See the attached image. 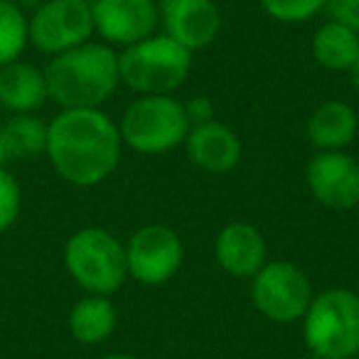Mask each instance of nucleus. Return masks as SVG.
<instances>
[{
    "mask_svg": "<svg viewBox=\"0 0 359 359\" xmlns=\"http://www.w3.org/2000/svg\"><path fill=\"white\" fill-rule=\"evenodd\" d=\"M359 128L357 111L344 101H325L310 114L308 138L318 150H344Z\"/></svg>",
    "mask_w": 359,
    "mask_h": 359,
    "instance_id": "obj_16",
    "label": "nucleus"
},
{
    "mask_svg": "<svg viewBox=\"0 0 359 359\" xmlns=\"http://www.w3.org/2000/svg\"><path fill=\"white\" fill-rule=\"evenodd\" d=\"M315 200L327 210H354L359 205V163L344 150H318L305 170Z\"/></svg>",
    "mask_w": 359,
    "mask_h": 359,
    "instance_id": "obj_10",
    "label": "nucleus"
},
{
    "mask_svg": "<svg viewBox=\"0 0 359 359\" xmlns=\"http://www.w3.org/2000/svg\"><path fill=\"white\" fill-rule=\"evenodd\" d=\"M313 295L310 278L288 261H266L251 278V300L271 323L290 325L303 320Z\"/></svg>",
    "mask_w": 359,
    "mask_h": 359,
    "instance_id": "obj_7",
    "label": "nucleus"
},
{
    "mask_svg": "<svg viewBox=\"0 0 359 359\" xmlns=\"http://www.w3.org/2000/svg\"><path fill=\"white\" fill-rule=\"evenodd\" d=\"M30 45L27 15L13 0H0V67L18 62Z\"/></svg>",
    "mask_w": 359,
    "mask_h": 359,
    "instance_id": "obj_20",
    "label": "nucleus"
},
{
    "mask_svg": "<svg viewBox=\"0 0 359 359\" xmlns=\"http://www.w3.org/2000/svg\"><path fill=\"white\" fill-rule=\"evenodd\" d=\"M65 266L89 295H114L128 278L126 244L99 226H84L67 239Z\"/></svg>",
    "mask_w": 359,
    "mask_h": 359,
    "instance_id": "obj_6",
    "label": "nucleus"
},
{
    "mask_svg": "<svg viewBox=\"0 0 359 359\" xmlns=\"http://www.w3.org/2000/svg\"><path fill=\"white\" fill-rule=\"evenodd\" d=\"M45 79L50 101L60 109H101L121 84L118 52L106 42L89 40L52 57Z\"/></svg>",
    "mask_w": 359,
    "mask_h": 359,
    "instance_id": "obj_2",
    "label": "nucleus"
},
{
    "mask_svg": "<svg viewBox=\"0 0 359 359\" xmlns=\"http://www.w3.org/2000/svg\"><path fill=\"white\" fill-rule=\"evenodd\" d=\"M121 150L118 123L101 109H62L50 121L45 155L67 185H101L118 168Z\"/></svg>",
    "mask_w": 359,
    "mask_h": 359,
    "instance_id": "obj_1",
    "label": "nucleus"
},
{
    "mask_svg": "<svg viewBox=\"0 0 359 359\" xmlns=\"http://www.w3.org/2000/svg\"><path fill=\"white\" fill-rule=\"evenodd\" d=\"M123 145L140 155H163L185 145L190 133V118L185 104L170 94L138 96L130 101L118 121Z\"/></svg>",
    "mask_w": 359,
    "mask_h": 359,
    "instance_id": "obj_5",
    "label": "nucleus"
},
{
    "mask_svg": "<svg viewBox=\"0 0 359 359\" xmlns=\"http://www.w3.org/2000/svg\"><path fill=\"white\" fill-rule=\"evenodd\" d=\"M69 332L81 344H101L114 334L118 325V313L109 295H89L76 300L69 310Z\"/></svg>",
    "mask_w": 359,
    "mask_h": 359,
    "instance_id": "obj_18",
    "label": "nucleus"
},
{
    "mask_svg": "<svg viewBox=\"0 0 359 359\" xmlns=\"http://www.w3.org/2000/svg\"><path fill=\"white\" fill-rule=\"evenodd\" d=\"M8 150H6V140H3V128H0V165H6L8 163Z\"/></svg>",
    "mask_w": 359,
    "mask_h": 359,
    "instance_id": "obj_25",
    "label": "nucleus"
},
{
    "mask_svg": "<svg viewBox=\"0 0 359 359\" xmlns=\"http://www.w3.org/2000/svg\"><path fill=\"white\" fill-rule=\"evenodd\" d=\"M104 359H138V357H133V354H123V352H114V354H106Z\"/></svg>",
    "mask_w": 359,
    "mask_h": 359,
    "instance_id": "obj_26",
    "label": "nucleus"
},
{
    "mask_svg": "<svg viewBox=\"0 0 359 359\" xmlns=\"http://www.w3.org/2000/svg\"><path fill=\"white\" fill-rule=\"evenodd\" d=\"M303 342L318 359L359 357V295L349 288L313 295L303 315Z\"/></svg>",
    "mask_w": 359,
    "mask_h": 359,
    "instance_id": "obj_3",
    "label": "nucleus"
},
{
    "mask_svg": "<svg viewBox=\"0 0 359 359\" xmlns=\"http://www.w3.org/2000/svg\"><path fill=\"white\" fill-rule=\"evenodd\" d=\"M325 11L330 13L332 20L344 22L359 32V0H327Z\"/></svg>",
    "mask_w": 359,
    "mask_h": 359,
    "instance_id": "obj_23",
    "label": "nucleus"
},
{
    "mask_svg": "<svg viewBox=\"0 0 359 359\" xmlns=\"http://www.w3.org/2000/svg\"><path fill=\"white\" fill-rule=\"evenodd\" d=\"M30 45L42 55H62L94 35L91 0H42L27 18Z\"/></svg>",
    "mask_w": 359,
    "mask_h": 359,
    "instance_id": "obj_8",
    "label": "nucleus"
},
{
    "mask_svg": "<svg viewBox=\"0 0 359 359\" xmlns=\"http://www.w3.org/2000/svg\"><path fill=\"white\" fill-rule=\"evenodd\" d=\"M215 259L224 273L234 278H254L269 261V246L254 224L231 222L217 234Z\"/></svg>",
    "mask_w": 359,
    "mask_h": 359,
    "instance_id": "obj_13",
    "label": "nucleus"
},
{
    "mask_svg": "<svg viewBox=\"0 0 359 359\" xmlns=\"http://www.w3.org/2000/svg\"><path fill=\"white\" fill-rule=\"evenodd\" d=\"M94 32L111 47H128L155 35L158 0H91Z\"/></svg>",
    "mask_w": 359,
    "mask_h": 359,
    "instance_id": "obj_11",
    "label": "nucleus"
},
{
    "mask_svg": "<svg viewBox=\"0 0 359 359\" xmlns=\"http://www.w3.org/2000/svg\"><path fill=\"white\" fill-rule=\"evenodd\" d=\"M22 212V190L20 182L15 180V175L0 165V234L8 231Z\"/></svg>",
    "mask_w": 359,
    "mask_h": 359,
    "instance_id": "obj_22",
    "label": "nucleus"
},
{
    "mask_svg": "<svg viewBox=\"0 0 359 359\" xmlns=\"http://www.w3.org/2000/svg\"><path fill=\"white\" fill-rule=\"evenodd\" d=\"M349 359H359V357H349Z\"/></svg>",
    "mask_w": 359,
    "mask_h": 359,
    "instance_id": "obj_28",
    "label": "nucleus"
},
{
    "mask_svg": "<svg viewBox=\"0 0 359 359\" xmlns=\"http://www.w3.org/2000/svg\"><path fill=\"white\" fill-rule=\"evenodd\" d=\"M310 52L323 69L352 72L359 60V32L344 22L330 20L315 30Z\"/></svg>",
    "mask_w": 359,
    "mask_h": 359,
    "instance_id": "obj_17",
    "label": "nucleus"
},
{
    "mask_svg": "<svg viewBox=\"0 0 359 359\" xmlns=\"http://www.w3.org/2000/svg\"><path fill=\"white\" fill-rule=\"evenodd\" d=\"M0 128L11 160H32L47 153L50 121L40 118L37 114H13Z\"/></svg>",
    "mask_w": 359,
    "mask_h": 359,
    "instance_id": "obj_19",
    "label": "nucleus"
},
{
    "mask_svg": "<svg viewBox=\"0 0 359 359\" xmlns=\"http://www.w3.org/2000/svg\"><path fill=\"white\" fill-rule=\"evenodd\" d=\"M352 76H354V89H357V94H359V60H357V65H354V69H352Z\"/></svg>",
    "mask_w": 359,
    "mask_h": 359,
    "instance_id": "obj_27",
    "label": "nucleus"
},
{
    "mask_svg": "<svg viewBox=\"0 0 359 359\" xmlns=\"http://www.w3.org/2000/svg\"><path fill=\"white\" fill-rule=\"evenodd\" d=\"M185 114L190 118V126H197L215 118V106H212V101L207 96H195V99H190L185 104Z\"/></svg>",
    "mask_w": 359,
    "mask_h": 359,
    "instance_id": "obj_24",
    "label": "nucleus"
},
{
    "mask_svg": "<svg viewBox=\"0 0 359 359\" xmlns=\"http://www.w3.org/2000/svg\"><path fill=\"white\" fill-rule=\"evenodd\" d=\"M185 246L177 231L165 224H148L133 231L126 244L128 276L143 285H163L182 269Z\"/></svg>",
    "mask_w": 359,
    "mask_h": 359,
    "instance_id": "obj_9",
    "label": "nucleus"
},
{
    "mask_svg": "<svg viewBox=\"0 0 359 359\" xmlns=\"http://www.w3.org/2000/svg\"><path fill=\"white\" fill-rule=\"evenodd\" d=\"M185 150L192 165L212 175H224L234 170L241 160V140L226 123L219 121H205V123L190 126L185 138Z\"/></svg>",
    "mask_w": 359,
    "mask_h": 359,
    "instance_id": "obj_14",
    "label": "nucleus"
},
{
    "mask_svg": "<svg viewBox=\"0 0 359 359\" xmlns=\"http://www.w3.org/2000/svg\"><path fill=\"white\" fill-rule=\"evenodd\" d=\"M259 6L278 22H305L327 8V0H259Z\"/></svg>",
    "mask_w": 359,
    "mask_h": 359,
    "instance_id": "obj_21",
    "label": "nucleus"
},
{
    "mask_svg": "<svg viewBox=\"0 0 359 359\" xmlns=\"http://www.w3.org/2000/svg\"><path fill=\"white\" fill-rule=\"evenodd\" d=\"M158 18L165 35L190 52L210 47L222 30L215 0H158Z\"/></svg>",
    "mask_w": 359,
    "mask_h": 359,
    "instance_id": "obj_12",
    "label": "nucleus"
},
{
    "mask_svg": "<svg viewBox=\"0 0 359 359\" xmlns=\"http://www.w3.org/2000/svg\"><path fill=\"white\" fill-rule=\"evenodd\" d=\"M192 52L163 35H150L118 52L121 84L138 96L172 94L190 76Z\"/></svg>",
    "mask_w": 359,
    "mask_h": 359,
    "instance_id": "obj_4",
    "label": "nucleus"
},
{
    "mask_svg": "<svg viewBox=\"0 0 359 359\" xmlns=\"http://www.w3.org/2000/svg\"><path fill=\"white\" fill-rule=\"evenodd\" d=\"M50 99L45 69L30 62L0 67V106L11 114H37Z\"/></svg>",
    "mask_w": 359,
    "mask_h": 359,
    "instance_id": "obj_15",
    "label": "nucleus"
}]
</instances>
